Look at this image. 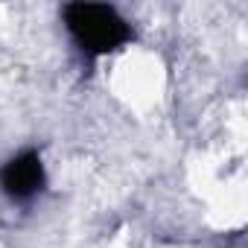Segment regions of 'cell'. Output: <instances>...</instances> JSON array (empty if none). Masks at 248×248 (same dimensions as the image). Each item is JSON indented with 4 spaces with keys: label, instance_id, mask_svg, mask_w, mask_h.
<instances>
[{
    "label": "cell",
    "instance_id": "6da1fadb",
    "mask_svg": "<svg viewBox=\"0 0 248 248\" xmlns=\"http://www.w3.org/2000/svg\"><path fill=\"white\" fill-rule=\"evenodd\" d=\"M62 18L76 47L88 56H108L132 41L129 21L105 3H67Z\"/></svg>",
    "mask_w": 248,
    "mask_h": 248
},
{
    "label": "cell",
    "instance_id": "7a4b0ae2",
    "mask_svg": "<svg viewBox=\"0 0 248 248\" xmlns=\"http://www.w3.org/2000/svg\"><path fill=\"white\" fill-rule=\"evenodd\" d=\"M47 184V172L41 155L35 149H24L0 167V190L12 202H32Z\"/></svg>",
    "mask_w": 248,
    "mask_h": 248
}]
</instances>
